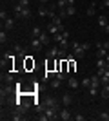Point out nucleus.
Here are the masks:
<instances>
[{"label": "nucleus", "mask_w": 109, "mask_h": 121, "mask_svg": "<svg viewBox=\"0 0 109 121\" xmlns=\"http://www.w3.org/2000/svg\"><path fill=\"white\" fill-rule=\"evenodd\" d=\"M71 112L67 110V108H60V112H58V119H62V121H69L71 119Z\"/></svg>", "instance_id": "423d86ee"}, {"label": "nucleus", "mask_w": 109, "mask_h": 121, "mask_svg": "<svg viewBox=\"0 0 109 121\" xmlns=\"http://www.w3.org/2000/svg\"><path fill=\"white\" fill-rule=\"evenodd\" d=\"M71 51H73V54L76 56V58H84V54H85V51H84L82 43H73V45H71Z\"/></svg>", "instance_id": "f03ea898"}, {"label": "nucleus", "mask_w": 109, "mask_h": 121, "mask_svg": "<svg viewBox=\"0 0 109 121\" xmlns=\"http://www.w3.org/2000/svg\"><path fill=\"white\" fill-rule=\"evenodd\" d=\"M75 13H76V7H75V5H67V7H66V15L67 16H73Z\"/></svg>", "instance_id": "aec40b11"}, {"label": "nucleus", "mask_w": 109, "mask_h": 121, "mask_svg": "<svg viewBox=\"0 0 109 121\" xmlns=\"http://www.w3.org/2000/svg\"><path fill=\"white\" fill-rule=\"evenodd\" d=\"M67 5H75V0H67Z\"/></svg>", "instance_id": "4c0bfd02"}, {"label": "nucleus", "mask_w": 109, "mask_h": 121, "mask_svg": "<svg viewBox=\"0 0 109 121\" xmlns=\"http://www.w3.org/2000/svg\"><path fill=\"white\" fill-rule=\"evenodd\" d=\"M64 27H58V25H55L51 22V24H47V33H51V35H57V33H60Z\"/></svg>", "instance_id": "1a4fd4ad"}, {"label": "nucleus", "mask_w": 109, "mask_h": 121, "mask_svg": "<svg viewBox=\"0 0 109 121\" xmlns=\"http://www.w3.org/2000/svg\"><path fill=\"white\" fill-rule=\"evenodd\" d=\"M11 94H13V87H2V89H0V98H2V101L7 96H11Z\"/></svg>", "instance_id": "0eeeda50"}, {"label": "nucleus", "mask_w": 109, "mask_h": 121, "mask_svg": "<svg viewBox=\"0 0 109 121\" xmlns=\"http://www.w3.org/2000/svg\"><path fill=\"white\" fill-rule=\"evenodd\" d=\"M62 38H64V36H62V31H60V33H57V35H53V40L57 42V43H58L60 40H62Z\"/></svg>", "instance_id": "c85d7f7f"}, {"label": "nucleus", "mask_w": 109, "mask_h": 121, "mask_svg": "<svg viewBox=\"0 0 109 121\" xmlns=\"http://www.w3.org/2000/svg\"><path fill=\"white\" fill-rule=\"evenodd\" d=\"M67 85L71 87V89H78V85H80V83H78V80H76V78L69 76V78H67Z\"/></svg>", "instance_id": "f8f14e48"}, {"label": "nucleus", "mask_w": 109, "mask_h": 121, "mask_svg": "<svg viewBox=\"0 0 109 121\" xmlns=\"http://www.w3.org/2000/svg\"><path fill=\"white\" fill-rule=\"evenodd\" d=\"M98 119H102V121H109V114H107V112H100V114H98Z\"/></svg>", "instance_id": "a878e982"}, {"label": "nucleus", "mask_w": 109, "mask_h": 121, "mask_svg": "<svg viewBox=\"0 0 109 121\" xmlns=\"http://www.w3.org/2000/svg\"><path fill=\"white\" fill-rule=\"evenodd\" d=\"M58 49H60L58 45L49 47V51H47V58H49V60H53V58H58Z\"/></svg>", "instance_id": "6e6552de"}, {"label": "nucleus", "mask_w": 109, "mask_h": 121, "mask_svg": "<svg viewBox=\"0 0 109 121\" xmlns=\"http://www.w3.org/2000/svg\"><path fill=\"white\" fill-rule=\"evenodd\" d=\"M5 18H7V13H5V11H0V20L4 22Z\"/></svg>", "instance_id": "473e14b6"}, {"label": "nucleus", "mask_w": 109, "mask_h": 121, "mask_svg": "<svg viewBox=\"0 0 109 121\" xmlns=\"http://www.w3.org/2000/svg\"><path fill=\"white\" fill-rule=\"evenodd\" d=\"M26 67H27V69H31V67H35V61H31L29 58H27V56H26Z\"/></svg>", "instance_id": "7c9ffc66"}, {"label": "nucleus", "mask_w": 109, "mask_h": 121, "mask_svg": "<svg viewBox=\"0 0 109 121\" xmlns=\"http://www.w3.org/2000/svg\"><path fill=\"white\" fill-rule=\"evenodd\" d=\"M42 35V29L40 27H33V38H38Z\"/></svg>", "instance_id": "393cba45"}, {"label": "nucleus", "mask_w": 109, "mask_h": 121, "mask_svg": "<svg viewBox=\"0 0 109 121\" xmlns=\"http://www.w3.org/2000/svg\"><path fill=\"white\" fill-rule=\"evenodd\" d=\"M38 40L42 42V45H44V43H49V36H47V33H44V31H42V35L38 36Z\"/></svg>", "instance_id": "6ab92c4d"}, {"label": "nucleus", "mask_w": 109, "mask_h": 121, "mask_svg": "<svg viewBox=\"0 0 109 121\" xmlns=\"http://www.w3.org/2000/svg\"><path fill=\"white\" fill-rule=\"evenodd\" d=\"M104 31H105V33H109V24L105 25V29H104Z\"/></svg>", "instance_id": "58836bf2"}, {"label": "nucleus", "mask_w": 109, "mask_h": 121, "mask_svg": "<svg viewBox=\"0 0 109 121\" xmlns=\"http://www.w3.org/2000/svg\"><path fill=\"white\" fill-rule=\"evenodd\" d=\"M2 29L9 31V29H15V18H11V16H7L4 22H2Z\"/></svg>", "instance_id": "20e7f679"}, {"label": "nucleus", "mask_w": 109, "mask_h": 121, "mask_svg": "<svg viewBox=\"0 0 109 121\" xmlns=\"http://www.w3.org/2000/svg\"><path fill=\"white\" fill-rule=\"evenodd\" d=\"M44 103H46V107H49V108H60V103H58V99L57 98H46L44 99Z\"/></svg>", "instance_id": "7ed1b4c3"}, {"label": "nucleus", "mask_w": 109, "mask_h": 121, "mask_svg": "<svg viewBox=\"0 0 109 121\" xmlns=\"http://www.w3.org/2000/svg\"><path fill=\"white\" fill-rule=\"evenodd\" d=\"M75 119H76V121H84V119H85V116H82V114H76V116H75Z\"/></svg>", "instance_id": "f704fd0d"}, {"label": "nucleus", "mask_w": 109, "mask_h": 121, "mask_svg": "<svg viewBox=\"0 0 109 121\" xmlns=\"http://www.w3.org/2000/svg\"><path fill=\"white\" fill-rule=\"evenodd\" d=\"M91 87H102V81H100V76L98 74H93L91 76Z\"/></svg>", "instance_id": "9d476101"}, {"label": "nucleus", "mask_w": 109, "mask_h": 121, "mask_svg": "<svg viewBox=\"0 0 109 121\" xmlns=\"http://www.w3.org/2000/svg\"><path fill=\"white\" fill-rule=\"evenodd\" d=\"M82 47H84V51H87L89 47H91V43H89V42H82Z\"/></svg>", "instance_id": "72a5a7b5"}, {"label": "nucleus", "mask_w": 109, "mask_h": 121, "mask_svg": "<svg viewBox=\"0 0 109 121\" xmlns=\"http://www.w3.org/2000/svg\"><path fill=\"white\" fill-rule=\"evenodd\" d=\"M102 7H104V9L109 7V0H102Z\"/></svg>", "instance_id": "c9c22d12"}, {"label": "nucleus", "mask_w": 109, "mask_h": 121, "mask_svg": "<svg viewBox=\"0 0 109 121\" xmlns=\"http://www.w3.org/2000/svg\"><path fill=\"white\" fill-rule=\"evenodd\" d=\"M47 15H49V13H47L46 7H40V9H38V16H47Z\"/></svg>", "instance_id": "c756f323"}, {"label": "nucleus", "mask_w": 109, "mask_h": 121, "mask_svg": "<svg viewBox=\"0 0 109 121\" xmlns=\"http://www.w3.org/2000/svg\"><path fill=\"white\" fill-rule=\"evenodd\" d=\"M109 22H107V18H105V15H100L98 16V25L102 27V29H105V25H107Z\"/></svg>", "instance_id": "2eb2a0df"}, {"label": "nucleus", "mask_w": 109, "mask_h": 121, "mask_svg": "<svg viewBox=\"0 0 109 121\" xmlns=\"http://www.w3.org/2000/svg\"><path fill=\"white\" fill-rule=\"evenodd\" d=\"M107 52H109V51L102 45V42H98V43H96V58H105Z\"/></svg>", "instance_id": "39448f33"}, {"label": "nucleus", "mask_w": 109, "mask_h": 121, "mask_svg": "<svg viewBox=\"0 0 109 121\" xmlns=\"http://www.w3.org/2000/svg\"><path fill=\"white\" fill-rule=\"evenodd\" d=\"M62 20H64V18H62V16H58V15H55V16L51 18V22H53L55 25H58V27H64V25H62Z\"/></svg>", "instance_id": "f3484780"}, {"label": "nucleus", "mask_w": 109, "mask_h": 121, "mask_svg": "<svg viewBox=\"0 0 109 121\" xmlns=\"http://www.w3.org/2000/svg\"><path fill=\"white\" fill-rule=\"evenodd\" d=\"M13 52H15V54H18L20 58H26V56H24V47H20V45H15Z\"/></svg>", "instance_id": "a211bd4d"}, {"label": "nucleus", "mask_w": 109, "mask_h": 121, "mask_svg": "<svg viewBox=\"0 0 109 121\" xmlns=\"http://www.w3.org/2000/svg\"><path fill=\"white\" fill-rule=\"evenodd\" d=\"M2 80H5V83H7V85H11V83H13V81H15V76L11 74V72H7V74H2Z\"/></svg>", "instance_id": "dca6fc26"}, {"label": "nucleus", "mask_w": 109, "mask_h": 121, "mask_svg": "<svg viewBox=\"0 0 109 121\" xmlns=\"http://www.w3.org/2000/svg\"><path fill=\"white\" fill-rule=\"evenodd\" d=\"M0 42H2V43H5V42H7V33H5V29L0 33Z\"/></svg>", "instance_id": "bb28decb"}, {"label": "nucleus", "mask_w": 109, "mask_h": 121, "mask_svg": "<svg viewBox=\"0 0 109 121\" xmlns=\"http://www.w3.org/2000/svg\"><path fill=\"white\" fill-rule=\"evenodd\" d=\"M89 96L91 98L98 96V87H89Z\"/></svg>", "instance_id": "b1692460"}, {"label": "nucleus", "mask_w": 109, "mask_h": 121, "mask_svg": "<svg viewBox=\"0 0 109 121\" xmlns=\"http://www.w3.org/2000/svg\"><path fill=\"white\" fill-rule=\"evenodd\" d=\"M105 61H107V63H109V52H107V54H105Z\"/></svg>", "instance_id": "ea45409f"}, {"label": "nucleus", "mask_w": 109, "mask_h": 121, "mask_svg": "<svg viewBox=\"0 0 109 121\" xmlns=\"http://www.w3.org/2000/svg\"><path fill=\"white\" fill-rule=\"evenodd\" d=\"M15 15H16V18H29L31 16V9L29 7H22L20 4H16L15 5Z\"/></svg>", "instance_id": "f257e3e1"}, {"label": "nucleus", "mask_w": 109, "mask_h": 121, "mask_svg": "<svg viewBox=\"0 0 109 121\" xmlns=\"http://www.w3.org/2000/svg\"><path fill=\"white\" fill-rule=\"evenodd\" d=\"M102 45H104V47H105V49H107V51H109V42H102Z\"/></svg>", "instance_id": "e433bc0d"}, {"label": "nucleus", "mask_w": 109, "mask_h": 121, "mask_svg": "<svg viewBox=\"0 0 109 121\" xmlns=\"http://www.w3.org/2000/svg\"><path fill=\"white\" fill-rule=\"evenodd\" d=\"M31 47H33V51H40L42 49V42L38 40V38H33L31 40Z\"/></svg>", "instance_id": "ddd939ff"}, {"label": "nucleus", "mask_w": 109, "mask_h": 121, "mask_svg": "<svg viewBox=\"0 0 109 121\" xmlns=\"http://www.w3.org/2000/svg\"><path fill=\"white\" fill-rule=\"evenodd\" d=\"M95 13H96V4L93 2V4H91V5L87 7V15H89V16H93Z\"/></svg>", "instance_id": "4be33fe9"}, {"label": "nucleus", "mask_w": 109, "mask_h": 121, "mask_svg": "<svg viewBox=\"0 0 109 121\" xmlns=\"http://www.w3.org/2000/svg\"><path fill=\"white\" fill-rule=\"evenodd\" d=\"M60 83H62V80L53 78V80H51V89H58V87H60Z\"/></svg>", "instance_id": "5701e85b"}, {"label": "nucleus", "mask_w": 109, "mask_h": 121, "mask_svg": "<svg viewBox=\"0 0 109 121\" xmlns=\"http://www.w3.org/2000/svg\"><path fill=\"white\" fill-rule=\"evenodd\" d=\"M69 38H62V40H60V42H58V45H60V47H62V49H69Z\"/></svg>", "instance_id": "412c9836"}, {"label": "nucleus", "mask_w": 109, "mask_h": 121, "mask_svg": "<svg viewBox=\"0 0 109 121\" xmlns=\"http://www.w3.org/2000/svg\"><path fill=\"white\" fill-rule=\"evenodd\" d=\"M82 87H87L89 89V87H91V78H84L82 80Z\"/></svg>", "instance_id": "cd10ccee"}, {"label": "nucleus", "mask_w": 109, "mask_h": 121, "mask_svg": "<svg viewBox=\"0 0 109 121\" xmlns=\"http://www.w3.org/2000/svg\"><path fill=\"white\" fill-rule=\"evenodd\" d=\"M100 96L104 98V99H107V98H109V83H107V85H102V91H100Z\"/></svg>", "instance_id": "4468645a"}, {"label": "nucleus", "mask_w": 109, "mask_h": 121, "mask_svg": "<svg viewBox=\"0 0 109 121\" xmlns=\"http://www.w3.org/2000/svg\"><path fill=\"white\" fill-rule=\"evenodd\" d=\"M71 103H73V96H71V94H64V96H62V105L69 107Z\"/></svg>", "instance_id": "9b49d317"}, {"label": "nucleus", "mask_w": 109, "mask_h": 121, "mask_svg": "<svg viewBox=\"0 0 109 121\" xmlns=\"http://www.w3.org/2000/svg\"><path fill=\"white\" fill-rule=\"evenodd\" d=\"M18 4H20L22 7H29V0H18Z\"/></svg>", "instance_id": "2f4dec72"}]
</instances>
